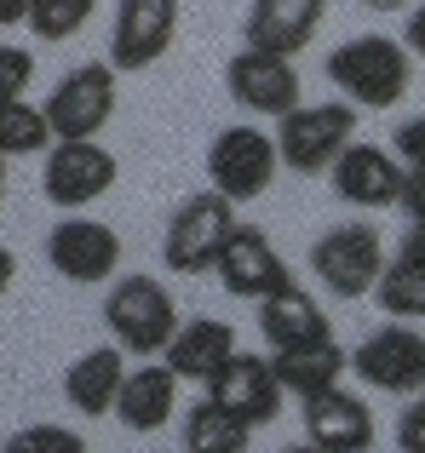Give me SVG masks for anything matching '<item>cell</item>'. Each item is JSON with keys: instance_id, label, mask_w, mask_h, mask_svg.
<instances>
[{"instance_id": "obj_1", "label": "cell", "mask_w": 425, "mask_h": 453, "mask_svg": "<svg viewBox=\"0 0 425 453\" xmlns=\"http://www.w3.org/2000/svg\"><path fill=\"white\" fill-rule=\"evenodd\" d=\"M408 75H414V58L391 35H357L328 52V81L357 110H397V98L408 92Z\"/></svg>"}, {"instance_id": "obj_2", "label": "cell", "mask_w": 425, "mask_h": 453, "mask_svg": "<svg viewBox=\"0 0 425 453\" xmlns=\"http://www.w3.org/2000/svg\"><path fill=\"white\" fill-rule=\"evenodd\" d=\"M104 321L115 333V350L127 356H161L179 327V304L156 276H115L104 293Z\"/></svg>"}, {"instance_id": "obj_3", "label": "cell", "mask_w": 425, "mask_h": 453, "mask_svg": "<svg viewBox=\"0 0 425 453\" xmlns=\"http://www.w3.org/2000/svg\"><path fill=\"white\" fill-rule=\"evenodd\" d=\"M276 161L293 173H328L339 161V150L357 138V104L334 98V104H293L276 121Z\"/></svg>"}, {"instance_id": "obj_4", "label": "cell", "mask_w": 425, "mask_h": 453, "mask_svg": "<svg viewBox=\"0 0 425 453\" xmlns=\"http://www.w3.org/2000/svg\"><path fill=\"white\" fill-rule=\"evenodd\" d=\"M236 201H224L219 189H202V196L179 201V212L167 219V235H161V258H167L173 276H202L212 270L219 247L230 242L236 230Z\"/></svg>"}, {"instance_id": "obj_5", "label": "cell", "mask_w": 425, "mask_h": 453, "mask_svg": "<svg viewBox=\"0 0 425 453\" xmlns=\"http://www.w3.org/2000/svg\"><path fill=\"white\" fill-rule=\"evenodd\" d=\"M115 178H121V161H115L98 138H52L46 166H41L46 201L64 207V212H81V207H92V201H104Z\"/></svg>"}, {"instance_id": "obj_6", "label": "cell", "mask_w": 425, "mask_h": 453, "mask_svg": "<svg viewBox=\"0 0 425 453\" xmlns=\"http://www.w3.org/2000/svg\"><path fill=\"white\" fill-rule=\"evenodd\" d=\"M276 138L259 133V127H224L207 144V184L219 189L224 201H259L270 184H276Z\"/></svg>"}, {"instance_id": "obj_7", "label": "cell", "mask_w": 425, "mask_h": 453, "mask_svg": "<svg viewBox=\"0 0 425 453\" xmlns=\"http://www.w3.org/2000/svg\"><path fill=\"white\" fill-rule=\"evenodd\" d=\"M311 270L334 299H368L374 281H380V270H385L380 230H374V224H339V230L316 235Z\"/></svg>"}, {"instance_id": "obj_8", "label": "cell", "mask_w": 425, "mask_h": 453, "mask_svg": "<svg viewBox=\"0 0 425 453\" xmlns=\"http://www.w3.org/2000/svg\"><path fill=\"white\" fill-rule=\"evenodd\" d=\"M52 138H98L115 121V69L110 64H75L41 104Z\"/></svg>"}, {"instance_id": "obj_9", "label": "cell", "mask_w": 425, "mask_h": 453, "mask_svg": "<svg viewBox=\"0 0 425 453\" xmlns=\"http://www.w3.org/2000/svg\"><path fill=\"white\" fill-rule=\"evenodd\" d=\"M173 41H179V0H121L104 64L121 69V75H144L167 58Z\"/></svg>"}, {"instance_id": "obj_10", "label": "cell", "mask_w": 425, "mask_h": 453, "mask_svg": "<svg viewBox=\"0 0 425 453\" xmlns=\"http://www.w3.org/2000/svg\"><path fill=\"white\" fill-rule=\"evenodd\" d=\"M212 270H219L224 293H230V299H247V304L293 288V265L276 253V242H270L265 230H253V224H236L230 242L212 258Z\"/></svg>"}, {"instance_id": "obj_11", "label": "cell", "mask_w": 425, "mask_h": 453, "mask_svg": "<svg viewBox=\"0 0 425 453\" xmlns=\"http://www.w3.org/2000/svg\"><path fill=\"white\" fill-rule=\"evenodd\" d=\"M351 373L368 390H385V396H420L425 390V333L414 327H380L351 350Z\"/></svg>"}, {"instance_id": "obj_12", "label": "cell", "mask_w": 425, "mask_h": 453, "mask_svg": "<svg viewBox=\"0 0 425 453\" xmlns=\"http://www.w3.org/2000/svg\"><path fill=\"white\" fill-rule=\"evenodd\" d=\"M46 265L64 281H75V288H98V281H110L115 270H121V235L98 219L69 212V219H58L52 235H46Z\"/></svg>"}, {"instance_id": "obj_13", "label": "cell", "mask_w": 425, "mask_h": 453, "mask_svg": "<svg viewBox=\"0 0 425 453\" xmlns=\"http://www.w3.org/2000/svg\"><path fill=\"white\" fill-rule=\"evenodd\" d=\"M207 402H219L230 419H242L247 431H265L282 419V385L270 373V356L259 350H230V362L207 379Z\"/></svg>"}, {"instance_id": "obj_14", "label": "cell", "mask_w": 425, "mask_h": 453, "mask_svg": "<svg viewBox=\"0 0 425 453\" xmlns=\"http://www.w3.org/2000/svg\"><path fill=\"white\" fill-rule=\"evenodd\" d=\"M224 87H230V98L242 104L247 115H288L293 104H305V87H299V69H293V58L282 52H259V46H242V52L230 58V69H224Z\"/></svg>"}, {"instance_id": "obj_15", "label": "cell", "mask_w": 425, "mask_h": 453, "mask_svg": "<svg viewBox=\"0 0 425 453\" xmlns=\"http://www.w3.org/2000/svg\"><path fill=\"white\" fill-rule=\"evenodd\" d=\"M305 442L316 453H374L380 431H374V408L362 396H351L345 385L322 390L305 402Z\"/></svg>"}, {"instance_id": "obj_16", "label": "cell", "mask_w": 425, "mask_h": 453, "mask_svg": "<svg viewBox=\"0 0 425 453\" xmlns=\"http://www.w3.org/2000/svg\"><path fill=\"white\" fill-rule=\"evenodd\" d=\"M328 178H334V196L351 201V207L362 212H380L397 201V184H403V161L397 155H385L380 144H345L339 150V161L328 166Z\"/></svg>"}, {"instance_id": "obj_17", "label": "cell", "mask_w": 425, "mask_h": 453, "mask_svg": "<svg viewBox=\"0 0 425 453\" xmlns=\"http://www.w3.org/2000/svg\"><path fill=\"white\" fill-rule=\"evenodd\" d=\"M328 18V0H253L247 6V46H259V52H305V46L316 41V29H322Z\"/></svg>"}, {"instance_id": "obj_18", "label": "cell", "mask_w": 425, "mask_h": 453, "mask_svg": "<svg viewBox=\"0 0 425 453\" xmlns=\"http://www.w3.org/2000/svg\"><path fill=\"white\" fill-rule=\"evenodd\" d=\"M230 350H236V327L230 321L196 316V321H179V327H173L167 350H161V367H167L179 385L184 379H190V385H207V379L230 362Z\"/></svg>"}, {"instance_id": "obj_19", "label": "cell", "mask_w": 425, "mask_h": 453, "mask_svg": "<svg viewBox=\"0 0 425 453\" xmlns=\"http://www.w3.org/2000/svg\"><path fill=\"white\" fill-rule=\"evenodd\" d=\"M351 367V350L339 339H316V344H299V350H270V373H276L282 396H322V390H334L339 379H345Z\"/></svg>"}, {"instance_id": "obj_20", "label": "cell", "mask_w": 425, "mask_h": 453, "mask_svg": "<svg viewBox=\"0 0 425 453\" xmlns=\"http://www.w3.org/2000/svg\"><path fill=\"white\" fill-rule=\"evenodd\" d=\"M259 333H265L270 350H299V344H316V339H334V321L328 310L311 299V293L293 281L288 293H270L259 299Z\"/></svg>"}, {"instance_id": "obj_21", "label": "cell", "mask_w": 425, "mask_h": 453, "mask_svg": "<svg viewBox=\"0 0 425 453\" xmlns=\"http://www.w3.org/2000/svg\"><path fill=\"white\" fill-rule=\"evenodd\" d=\"M115 419L127 425V431H138V436H150V431H161V425L179 413V379L167 373V367H133V373L121 379V390H115Z\"/></svg>"}, {"instance_id": "obj_22", "label": "cell", "mask_w": 425, "mask_h": 453, "mask_svg": "<svg viewBox=\"0 0 425 453\" xmlns=\"http://www.w3.org/2000/svg\"><path fill=\"white\" fill-rule=\"evenodd\" d=\"M127 367H121V350L115 344H98V350L75 356V362L64 367V396L75 413H87V419H104V413L115 408V390H121Z\"/></svg>"}, {"instance_id": "obj_23", "label": "cell", "mask_w": 425, "mask_h": 453, "mask_svg": "<svg viewBox=\"0 0 425 453\" xmlns=\"http://www.w3.org/2000/svg\"><path fill=\"white\" fill-rule=\"evenodd\" d=\"M247 442H253V431L242 419H230L219 402L202 396L184 413V453H247Z\"/></svg>"}, {"instance_id": "obj_24", "label": "cell", "mask_w": 425, "mask_h": 453, "mask_svg": "<svg viewBox=\"0 0 425 453\" xmlns=\"http://www.w3.org/2000/svg\"><path fill=\"white\" fill-rule=\"evenodd\" d=\"M46 150H52V127H46L41 104L29 98L0 104V155L18 161V155H46Z\"/></svg>"}, {"instance_id": "obj_25", "label": "cell", "mask_w": 425, "mask_h": 453, "mask_svg": "<svg viewBox=\"0 0 425 453\" xmlns=\"http://www.w3.org/2000/svg\"><path fill=\"white\" fill-rule=\"evenodd\" d=\"M374 299H380L385 316H397V321H420V316H425V270L403 265V258H385L380 281H374Z\"/></svg>"}, {"instance_id": "obj_26", "label": "cell", "mask_w": 425, "mask_h": 453, "mask_svg": "<svg viewBox=\"0 0 425 453\" xmlns=\"http://www.w3.org/2000/svg\"><path fill=\"white\" fill-rule=\"evenodd\" d=\"M92 12H98V0H29V29L41 35V41H69V35H81L92 23Z\"/></svg>"}, {"instance_id": "obj_27", "label": "cell", "mask_w": 425, "mask_h": 453, "mask_svg": "<svg viewBox=\"0 0 425 453\" xmlns=\"http://www.w3.org/2000/svg\"><path fill=\"white\" fill-rule=\"evenodd\" d=\"M0 453H87V436L69 431V425H23L6 436Z\"/></svg>"}, {"instance_id": "obj_28", "label": "cell", "mask_w": 425, "mask_h": 453, "mask_svg": "<svg viewBox=\"0 0 425 453\" xmlns=\"http://www.w3.org/2000/svg\"><path fill=\"white\" fill-rule=\"evenodd\" d=\"M29 81H35V52H29V46H6V41H0V104L23 98Z\"/></svg>"}, {"instance_id": "obj_29", "label": "cell", "mask_w": 425, "mask_h": 453, "mask_svg": "<svg viewBox=\"0 0 425 453\" xmlns=\"http://www.w3.org/2000/svg\"><path fill=\"white\" fill-rule=\"evenodd\" d=\"M397 212H403L408 224H425V173H414V166H403V184H397Z\"/></svg>"}, {"instance_id": "obj_30", "label": "cell", "mask_w": 425, "mask_h": 453, "mask_svg": "<svg viewBox=\"0 0 425 453\" xmlns=\"http://www.w3.org/2000/svg\"><path fill=\"white\" fill-rule=\"evenodd\" d=\"M397 453H425V396H414L397 419Z\"/></svg>"}, {"instance_id": "obj_31", "label": "cell", "mask_w": 425, "mask_h": 453, "mask_svg": "<svg viewBox=\"0 0 425 453\" xmlns=\"http://www.w3.org/2000/svg\"><path fill=\"white\" fill-rule=\"evenodd\" d=\"M397 161L414 166V173H425V115H414V121L397 127Z\"/></svg>"}, {"instance_id": "obj_32", "label": "cell", "mask_w": 425, "mask_h": 453, "mask_svg": "<svg viewBox=\"0 0 425 453\" xmlns=\"http://www.w3.org/2000/svg\"><path fill=\"white\" fill-rule=\"evenodd\" d=\"M397 258L414 265V270H425V224H408V235L397 242Z\"/></svg>"}, {"instance_id": "obj_33", "label": "cell", "mask_w": 425, "mask_h": 453, "mask_svg": "<svg viewBox=\"0 0 425 453\" xmlns=\"http://www.w3.org/2000/svg\"><path fill=\"white\" fill-rule=\"evenodd\" d=\"M403 46H408V58H420V64H425V6L408 12V23H403Z\"/></svg>"}, {"instance_id": "obj_34", "label": "cell", "mask_w": 425, "mask_h": 453, "mask_svg": "<svg viewBox=\"0 0 425 453\" xmlns=\"http://www.w3.org/2000/svg\"><path fill=\"white\" fill-rule=\"evenodd\" d=\"M23 18H29V0H0V29H12Z\"/></svg>"}, {"instance_id": "obj_35", "label": "cell", "mask_w": 425, "mask_h": 453, "mask_svg": "<svg viewBox=\"0 0 425 453\" xmlns=\"http://www.w3.org/2000/svg\"><path fill=\"white\" fill-rule=\"evenodd\" d=\"M12 276H18V258H12V247L0 242V299H6V288H12Z\"/></svg>"}, {"instance_id": "obj_36", "label": "cell", "mask_w": 425, "mask_h": 453, "mask_svg": "<svg viewBox=\"0 0 425 453\" xmlns=\"http://www.w3.org/2000/svg\"><path fill=\"white\" fill-rule=\"evenodd\" d=\"M362 6H374V12H397V6H408V0H362Z\"/></svg>"}, {"instance_id": "obj_37", "label": "cell", "mask_w": 425, "mask_h": 453, "mask_svg": "<svg viewBox=\"0 0 425 453\" xmlns=\"http://www.w3.org/2000/svg\"><path fill=\"white\" fill-rule=\"evenodd\" d=\"M6 166H12V161L0 155V207H6Z\"/></svg>"}, {"instance_id": "obj_38", "label": "cell", "mask_w": 425, "mask_h": 453, "mask_svg": "<svg viewBox=\"0 0 425 453\" xmlns=\"http://www.w3.org/2000/svg\"><path fill=\"white\" fill-rule=\"evenodd\" d=\"M288 453H316V448H311V442H293V448H288Z\"/></svg>"}, {"instance_id": "obj_39", "label": "cell", "mask_w": 425, "mask_h": 453, "mask_svg": "<svg viewBox=\"0 0 425 453\" xmlns=\"http://www.w3.org/2000/svg\"><path fill=\"white\" fill-rule=\"evenodd\" d=\"M420 396H425V390H420Z\"/></svg>"}]
</instances>
